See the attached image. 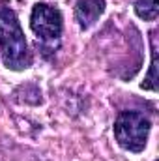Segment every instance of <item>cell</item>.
Instances as JSON below:
<instances>
[{"label": "cell", "instance_id": "obj_1", "mask_svg": "<svg viewBox=\"0 0 159 161\" xmlns=\"http://www.w3.org/2000/svg\"><path fill=\"white\" fill-rule=\"evenodd\" d=\"M0 56L8 69L21 71L32 66V54L13 9L0 8Z\"/></svg>", "mask_w": 159, "mask_h": 161}, {"label": "cell", "instance_id": "obj_2", "mask_svg": "<svg viewBox=\"0 0 159 161\" xmlns=\"http://www.w3.org/2000/svg\"><path fill=\"white\" fill-rule=\"evenodd\" d=\"M152 122L144 113L122 111L114 122V139L127 152H142L148 142Z\"/></svg>", "mask_w": 159, "mask_h": 161}, {"label": "cell", "instance_id": "obj_3", "mask_svg": "<svg viewBox=\"0 0 159 161\" xmlns=\"http://www.w3.org/2000/svg\"><path fill=\"white\" fill-rule=\"evenodd\" d=\"M30 28L43 45H58L62 38L64 19L58 8L49 4H36L30 13Z\"/></svg>", "mask_w": 159, "mask_h": 161}, {"label": "cell", "instance_id": "obj_4", "mask_svg": "<svg viewBox=\"0 0 159 161\" xmlns=\"http://www.w3.org/2000/svg\"><path fill=\"white\" fill-rule=\"evenodd\" d=\"M105 11V0H75V19L80 30H88Z\"/></svg>", "mask_w": 159, "mask_h": 161}, {"label": "cell", "instance_id": "obj_5", "mask_svg": "<svg viewBox=\"0 0 159 161\" xmlns=\"http://www.w3.org/2000/svg\"><path fill=\"white\" fill-rule=\"evenodd\" d=\"M150 41H152V64H150L148 77L142 82V88L157 90V40H156V30L150 32Z\"/></svg>", "mask_w": 159, "mask_h": 161}, {"label": "cell", "instance_id": "obj_6", "mask_svg": "<svg viewBox=\"0 0 159 161\" xmlns=\"http://www.w3.org/2000/svg\"><path fill=\"white\" fill-rule=\"evenodd\" d=\"M135 13L144 21H156L157 19V0H137Z\"/></svg>", "mask_w": 159, "mask_h": 161}]
</instances>
